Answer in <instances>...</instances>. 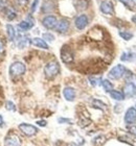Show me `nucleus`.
I'll use <instances>...</instances> for the list:
<instances>
[{"instance_id": "nucleus-6", "label": "nucleus", "mask_w": 136, "mask_h": 146, "mask_svg": "<svg viewBox=\"0 0 136 146\" xmlns=\"http://www.w3.org/2000/svg\"><path fill=\"white\" fill-rule=\"evenodd\" d=\"M136 121V109L135 108H129L125 114V122L126 124L130 125L135 123Z\"/></svg>"}, {"instance_id": "nucleus-32", "label": "nucleus", "mask_w": 136, "mask_h": 146, "mask_svg": "<svg viewBox=\"0 0 136 146\" xmlns=\"http://www.w3.org/2000/svg\"><path fill=\"white\" fill-rule=\"evenodd\" d=\"M129 131H130L132 135L136 136V124H135V123L129 125Z\"/></svg>"}, {"instance_id": "nucleus-16", "label": "nucleus", "mask_w": 136, "mask_h": 146, "mask_svg": "<svg viewBox=\"0 0 136 146\" xmlns=\"http://www.w3.org/2000/svg\"><path fill=\"white\" fill-rule=\"evenodd\" d=\"M6 34H7V38H9V41H15L16 31L13 25H11V24L6 25Z\"/></svg>"}, {"instance_id": "nucleus-19", "label": "nucleus", "mask_w": 136, "mask_h": 146, "mask_svg": "<svg viewBox=\"0 0 136 146\" xmlns=\"http://www.w3.org/2000/svg\"><path fill=\"white\" fill-rule=\"evenodd\" d=\"M88 5H89V2L87 0H79L76 3V7L78 11H85L88 7Z\"/></svg>"}, {"instance_id": "nucleus-2", "label": "nucleus", "mask_w": 136, "mask_h": 146, "mask_svg": "<svg viewBox=\"0 0 136 146\" xmlns=\"http://www.w3.org/2000/svg\"><path fill=\"white\" fill-rule=\"evenodd\" d=\"M26 70L25 65L21 62H15L9 67V74L12 76H20L23 75Z\"/></svg>"}, {"instance_id": "nucleus-23", "label": "nucleus", "mask_w": 136, "mask_h": 146, "mask_svg": "<svg viewBox=\"0 0 136 146\" xmlns=\"http://www.w3.org/2000/svg\"><path fill=\"white\" fill-rule=\"evenodd\" d=\"M105 142H106V137L103 136V135L95 137L94 138V140H93V144L94 145H96V146H102Z\"/></svg>"}, {"instance_id": "nucleus-26", "label": "nucleus", "mask_w": 136, "mask_h": 146, "mask_svg": "<svg viewBox=\"0 0 136 146\" xmlns=\"http://www.w3.org/2000/svg\"><path fill=\"white\" fill-rule=\"evenodd\" d=\"M27 40H28V38H27V36H21V38H20V40H19V43H18L19 48H24L25 46H26Z\"/></svg>"}, {"instance_id": "nucleus-18", "label": "nucleus", "mask_w": 136, "mask_h": 146, "mask_svg": "<svg viewBox=\"0 0 136 146\" xmlns=\"http://www.w3.org/2000/svg\"><path fill=\"white\" fill-rule=\"evenodd\" d=\"M110 96H111V97L113 98V99H115V100H117V101L124 100L125 97H126L123 92L115 91V90H113V91L110 92Z\"/></svg>"}, {"instance_id": "nucleus-36", "label": "nucleus", "mask_w": 136, "mask_h": 146, "mask_svg": "<svg viewBox=\"0 0 136 146\" xmlns=\"http://www.w3.org/2000/svg\"><path fill=\"white\" fill-rule=\"evenodd\" d=\"M3 50H4V44L2 41H0V54L3 52Z\"/></svg>"}, {"instance_id": "nucleus-14", "label": "nucleus", "mask_w": 136, "mask_h": 146, "mask_svg": "<svg viewBox=\"0 0 136 146\" xmlns=\"http://www.w3.org/2000/svg\"><path fill=\"white\" fill-rule=\"evenodd\" d=\"M30 43L33 44V46L36 47H39V48L42 49H48V44L44 41L43 39H40V38H33V39L30 40Z\"/></svg>"}, {"instance_id": "nucleus-4", "label": "nucleus", "mask_w": 136, "mask_h": 146, "mask_svg": "<svg viewBox=\"0 0 136 146\" xmlns=\"http://www.w3.org/2000/svg\"><path fill=\"white\" fill-rule=\"evenodd\" d=\"M125 72H126V68L123 65H116L115 67H113L109 72V77L111 79H119L124 76Z\"/></svg>"}, {"instance_id": "nucleus-5", "label": "nucleus", "mask_w": 136, "mask_h": 146, "mask_svg": "<svg viewBox=\"0 0 136 146\" xmlns=\"http://www.w3.org/2000/svg\"><path fill=\"white\" fill-rule=\"evenodd\" d=\"M19 129H20L24 135L28 136V137L35 136V135L39 131L36 126H33V125H31V124H27V123H21V124H19Z\"/></svg>"}, {"instance_id": "nucleus-24", "label": "nucleus", "mask_w": 136, "mask_h": 146, "mask_svg": "<svg viewBox=\"0 0 136 146\" xmlns=\"http://www.w3.org/2000/svg\"><path fill=\"white\" fill-rule=\"evenodd\" d=\"M119 36L124 40H126V41H130V40L133 38V34H131L129 31H121V33H119Z\"/></svg>"}, {"instance_id": "nucleus-7", "label": "nucleus", "mask_w": 136, "mask_h": 146, "mask_svg": "<svg viewBox=\"0 0 136 146\" xmlns=\"http://www.w3.org/2000/svg\"><path fill=\"white\" fill-rule=\"evenodd\" d=\"M4 146H21V140L17 135L11 134L5 138Z\"/></svg>"}, {"instance_id": "nucleus-38", "label": "nucleus", "mask_w": 136, "mask_h": 146, "mask_svg": "<svg viewBox=\"0 0 136 146\" xmlns=\"http://www.w3.org/2000/svg\"><path fill=\"white\" fill-rule=\"evenodd\" d=\"M132 22H133V23H136V15H134L133 17H132Z\"/></svg>"}, {"instance_id": "nucleus-27", "label": "nucleus", "mask_w": 136, "mask_h": 146, "mask_svg": "<svg viewBox=\"0 0 136 146\" xmlns=\"http://www.w3.org/2000/svg\"><path fill=\"white\" fill-rule=\"evenodd\" d=\"M89 82H90L91 85L94 86V87L102 84V82H100V78H98V77H92V76L89 77Z\"/></svg>"}, {"instance_id": "nucleus-21", "label": "nucleus", "mask_w": 136, "mask_h": 146, "mask_svg": "<svg viewBox=\"0 0 136 146\" xmlns=\"http://www.w3.org/2000/svg\"><path fill=\"white\" fill-rule=\"evenodd\" d=\"M92 107L95 108V109H100V110H102V111H104V110H106L107 106L104 104L103 101L98 100V99H94V100L92 101Z\"/></svg>"}, {"instance_id": "nucleus-13", "label": "nucleus", "mask_w": 136, "mask_h": 146, "mask_svg": "<svg viewBox=\"0 0 136 146\" xmlns=\"http://www.w3.org/2000/svg\"><path fill=\"white\" fill-rule=\"evenodd\" d=\"M63 95L67 101H73L76 99V91H74V89L70 88V87H66L64 89Z\"/></svg>"}, {"instance_id": "nucleus-15", "label": "nucleus", "mask_w": 136, "mask_h": 146, "mask_svg": "<svg viewBox=\"0 0 136 146\" xmlns=\"http://www.w3.org/2000/svg\"><path fill=\"white\" fill-rule=\"evenodd\" d=\"M33 26V20L30 17H28L26 20L19 23V27L21 28V29H23V31H28Z\"/></svg>"}, {"instance_id": "nucleus-10", "label": "nucleus", "mask_w": 136, "mask_h": 146, "mask_svg": "<svg viewBox=\"0 0 136 146\" xmlns=\"http://www.w3.org/2000/svg\"><path fill=\"white\" fill-rule=\"evenodd\" d=\"M124 95L127 97H133L136 95V86L133 82H127L124 87Z\"/></svg>"}, {"instance_id": "nucleus-17", "label": "nucleus", "mask_w": 136, "mask_h": 146, "mask_svg": "<svg viewBox=\"0 0 136 146\" xmlns=\"http://www.w3.org/2000/svg\"><path fill=\"white\" fill-rule=\"evenodd\" d=\"M5 16H6V19L7 20H9V21H12V20H14V19L16 18V16H17V13H16V11L13 7H6L5 9Z\"/></svg>"}, {"instance_id": "nucleus-8", "label": "nucleus", "mask_w": 136, "mask_h": 146, "mask_svg": "<svg viewBox=\"0 0 136 146\" xmlns=\"http://www.w3.org/2000/svg\"><path fill=\"white\" fill-rule=\"evenodd\" d=\"M43 26L47 29H54L58 24V20L54 16H46L42 21Z\"/></svg>"}, {"instance_id": "nucleus-25", "label": "nucleus", "mask_w": 136, "mask_h": 146, "mask_svg": "<svg viewBox=\"0 0 136 146\" xmlns=\"http://www.w3.org/2000/svg\"><path fill=\"white\" fill-rule=\"evenodd\" d=\"M125 6H127L128 9H134V6H135V3H134L133 0H119Z\"/></svg>"}, {"instance_id": "nucleus-1", "label": "nucleus", "mask_w": 136, "mask_h": 146, "mask_svg": "<svg viewBox=\"0 0 136 146\" xmlns=\"http://www.w3.org/2000/svg\"><path fill=\"white\" fill-rule=\"evenodd\" d=\"M60 72V65L58 62H50L44 68V73L47 78H54Z\"/></svg>"}, {"instance_id": "nucleus-29", "label": "nucleus", "mask_w": 136, "mask_h": 146, "mask_svg": "<svg viewBox=\"0 0 136 146\" xmlns=\"http://www.w3.org/2000/svg\"><path fill=\"white\" fill-rule=\"evenodd\" d=\"M43 39H44V41H48V42H52L54 40V35L49 34V33H46V34H43Z\"/></svg>"}, {"instance_id": "nucleus-34", "label": "nucleus", "mask_w": 136, "mask_h": 146, "mask_svg": "<svg viewBox=\"0 0 136 146\" xmlns=\"http://www.w3.org/2000/svg\"><path fill=\"white\" fill-rule=\"evenodd\" d=\"M17 2H18L19 5L25 6L27 4V2H28V0H17Z\"/></svg>"}, {"instance_id": "nucleus-3", "label": "nucleus", "mask_w": 136, "mask_h": 146, "mask_svg": "<svg viewBox=\"0 0 136 146\" xmlns=\"http://www.w3.org/2000/svg\"><path fill=\"white\" fill-rule=\"evenodd\" d=\"M61 58L65 64H71L74 60V55H73L72 50L68 47L67 45L63 46V48L61 49Z\"/></svg>"}, {"instance_id": "nucleus-37", "label": "nucleus", "mask_w": 136, "mask_h": 146, "mask_svg": "<svg viewBox=\"0 0 136 146\" xmlns=\"http://www.w3.org/2000/svg\"><path fill=\"white\" fill-rule=\"evenodd\" d=\"M3 125H4V120H3V117L0 115V127H2Z\"/></svg>"}, {"instance_id": "nucleus-35", "label": "nucleus", "mask_w": 136, "mask_h": 146, "mask_svg": "<svg viewBox=\"0 0 136 146\" xmlns=\"http://www.w3.org/2000/svg\"><path fill=\"white\" fill-rule=\"evenodd\" d=\"M37 124L40 125V126H46V121L45 120H39V121H37Z\"/></svg>"}, {"instance_id": "nucleus-22", "label": "nucleus", "mask_w": 136, "mask_h": 146, "mask_svg": "<svg viewBox=\"0 0 136 146\" xmlns=\"http://www.w3.org/2000/svg\"><path fill=\"white\" fill-rule=\"evenodd\" d=\"M134 58H135V54H134V53L125 52V53H123V55H121V60L123 62H131V61H133Z\"/></svg>"}, {"instance_id": "nucleus-33", "label": "nucleus", "mask_w": 136, "mask_h": 146, "mask_svg": "<svg viewBox=\"0 0 136 146\" xmlns=\"http://www.w3.org/2000/svg\"><path fill=\"white\" fill-rule=\"evenodd\" d=\"M38 3H39V0H33V4H31V13H33L35 11H36L37 5H38Z\"/></svg>"}, {"instance_id": "nucleus-12", "label": "nucleus", "mask_w": 136, "mask_h": 146, "mask_svg": "<svg viewBox=\"0 0 136 146\" xmlns=\"http://www.w3.org/2000/svg\"><path fill=\"white\" fill-rule=\"evenodd\" d=\"M69 29V22L66 19H62L58 22L57 26H56V31L60 34H64Z\"/></svg>"}, {"instance_id": "nucleus-9", "label": "nucleus", "mask_w": 136, "mask_h": 146, "mask_svg": "<svg viewBox=\"0 0 136 146\" xmlns=\"http://www.w3.org/2000/svg\"><path fill=\"white\" fill-rule=\"evenodd\" d=\"M100 12L105 14V15H113L114 14V9H113V4L109 1H103L100 3Z\"/></svg>"}, {"instance_id": "nucleus-39", "label": "nucleus", "mask_w": 136, "mask_h": 146, "mask_svg": "<svg viewBox=\"0 0 136 146\" xmlns=\"http://www.w3.org/2000/svg\"><path fill=\"white\" fill-rule=\"evenodd\" d=\"M68 146H78V144L73 143V142H71V143H69V144H68Z\"/></svg>"}, {"instance_id": "nucleus-20", "label": "nucleus", "mask_w": 136, "mask_h": 146, "mask_svg": "<svg viewBox=\"0 0 136 146\" xmlns=\"http://www.w3.org/2000/svg\"><path fill=\"white\" fill-rule=\"evenodd\" d=\"M102 86H103L104 90L106 92H110L113 91V85L111 84V82H109L108 79H103L102 80Z\"/></svg>"}, {"instance_id": "nucleus-30", "label": "nucleus", "mask_w": 136, "mask_h": 146, "mask_svg": "<svg viewBox=\"0 0 136 146\" xmlns=\"http://www.w3.org/2000/svg\"><path fill=\"white\" fill-rule=\"evenodd\" d=\"M7 3H9L7 0H0V12L3 11V9H6V7H7Z\"/></svg>"}, {"instance_id": "nucleus-31", "label": "nucleus", "mask_w": 136, "mask_h": 146, "mask_svg": "<svg viewBox=\"0 0 136 146\" xmlns=\"http://www.w3.org/2000/svg\"><path fill=\"white\" fill-rule=\"evenodd\" d=\"M59 123H67V124H72V120L68 118H59L58 119Z\"/></svg>"}, {"instance_id": "nucleus-11", "label": "nucleus", "mask_w": 136, "mask_h": 146, "mask_svg": "<svg viewBox=\"0 0 136 146\" xmlns=\"http://www.w3.org/2000/svg\"><path fill=\"white\" fill-rule=\"evenodd\" d=\"M74 24H76V27L78 28V29H80V31L84 29L88 25V17L86 15H80L79 17L76 19Z\"/></svg>"}, {"instance_id": "nucleus-28", "label": "nucleus", "mask_w": 136, "mask_h": 146, "mask_svg": "<svg viewBox=\"0 0 136 146\" xmlns=\"http://www.w3.org/2000/svg\"><path fill=\"white\" fill-rule=\"evenodd\" d=\"M5 109L9 110V111H13V112H15V111H16L15 104H14V102H12V101H6Z\"/></svg>"}]
</instances>
